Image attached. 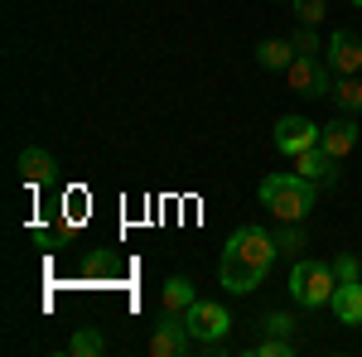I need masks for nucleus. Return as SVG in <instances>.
<instances>
[{"label":"nucleus","mask_w":362,"mask_h":357,"mask_svg":"<svg viewBox=\"0 0 362 357\" xmlns=\"http://www.w3.org/2000/svg\"><path fill=\"white\" fill-rule=\"evenodd\" d=\"M295 353V338H276V333H261L247 348V357H290Z\"/></svg>","instance_id":"6ab92c4d"},{"label":"nucleus","mask_w":362,"mask_h":357,"mask_svg":"<svg viewBox=\"0 0 362 357\" xmlns=\"http://www.w3.org/2000/svg\"><path fill=\"white\" fill-rule=\"evenodd\" d=\"M329 309L338 314V324H348V329H362V280H338L334 300Z\"/></svg>","instance_id":"f8f14e48"},{"label":"nucleus","mask_w":362,"mask_h":357,"mask_svg":"<svg viewBox=\"0 0 362 357\" xmlns=\"http://www.w3.org/2000/svg\"><path fill=\"white\" fill-rule=\"evenodd\" d=\"M358 271H362L358 256H353V251H338V261H334V275H338V280H358Z\"/></svg>","instance_id":"4be33fe9"},{"label":"nucleus","mask_w":362,"mask_h":357,"mask_svg":"<svg viewBox=\"0 0 362 357\" xmlns=\"http://www.w3.org/2000/svg\"><path fill=\"white\" fill-rule=\"evenodd\" d=\"M271 237H276V251L285 256V261H300V256H305V247H309V242H305V227H300V222H280Z\"/></svg>","instance_id":"2eb2a0df"},{"label":"nucleus","mask_w":362,"mask_h":357,"mask_svg":"<svg viewBox=\"0 0 362 357\" xmlns=\"http://www.w3.org/2000/svg\"><path fill=\"white\" fill-rule=\"evenodd\" d=\"M290 5H295V20L300 25H319L329 15V0H290Z\"/></svg>","instance_id":"412c9836"},{"label":"nucleus","mask_w":362,"mask_h":357,"mask_svg":"<svg viewBox=\"0 0 362 357\" xmlns=\"http://www.w3.org/2000/svg\"><path fill=\"white\" fill-rule=\"evenodd\" d=\"M353 5H358V10H362V0H353Z\"/></svg>","instance_id":"5701e85b"},{"label":"nucleus","mask_w":362,"mask_h":357,"mask_svg":"<svg viewBox=\"0 0 362 357\" xmlns=\"http://www.w3.org/2000/svg\"><path fill=\"white\" fill-rule=\"evenodd\" d=\"M261 333H276V338H295V343H300V319H295L290 309H276V314L261 319Z\"/></svg>","instance_id":"a211bd4d"},{"label":"nucleus","mask_w":362,"mask_h":357,"mask_svg":"<svg viewBox=\"0 0 362 357\" xmlns=\"http://www.w3.org/2000/svg\"><path fill=\"white\" fill-rule=\"evenodd\" d=\"M338 165H343V160H334L324 145H309V150L295 155V174H305L314 184H338Z\"/></svg>","instance_id":"9d476101"},{"label":"nucleus","mask_w":362,"mask_h":357,"mask_svg":"<svg viewBox=\"0 0 362 357\" xmlns=\"http://www.w3.org/2000/svg\"><path fill=\"white\" fill-rule=\"evenodd\" d=\"M194 348H198V338L189 333V319L165 309L155 319V329H150V357H184V353H194Z\"/></svg>","instance_id":"423d86ee"},{"label":"nucleus","mask_w":362,"mask_h":357,"mask_svg":"<svg viewBox=\"0 0 362 357\" xmlns=\"http://www.w3.org/2000/svg\"><path fill=\"white\" fill-rule=\"evenodd\" d=\"M295 58H300V54H295V44H290V39H266V44L256 49V63H261L266 73H285Z\"/></svg>","instance_id":"4468645a"},{"label":"nucleus","mask_w":362,"mask_h":357,"mask_svg":"<svg viewBox=\"0 0 362 357\" xmlns=\"http://www.w3.org/2000/svg\"><path fill=\"white\" fill-rule=\"evenodd\" d=\"M358 136H362L358 116H348V111H343V116H334V121H329V126L319 131V145H324V150H329L334 160H348V155L358 150Z\"/></svg>","instance_id":"1a4fd4ad"},{"label":"nucleus","mask_w":362,"mask_h":357,"mask_svg":"<svg viewBox=\"0 0 362 357\" xmlns=\"http://www.w3.org/2000/svg\"><path fill=\"white\" fill-rule=\"evenodd\" d=\"M334 290H338L334 261H314V256L290 261V300L300 304V309H329Z\"/></svg>","instance_id":"7ed1b4c3"},{"label":"nucleus","mask_w":362,"mask_h":357,"mask_svg":"<svg viewBox=\"0 0 362 357\" xmlns=\"http://www.w3.org/2000/svg\"><path fill=\"white\" fill-rule=\"evenodd\" d=\"M54 174H58V160L44 150V145H25V150H20V179H25L29 189L49 184Z\"/></svg>","instance_id":"9b49d317"},{"label":"nucleus","mask_w":362,"mask_h":357,"mask_svg":"<svg viewBox=\"0 0 362 357\" xmlns=\"http://www.w3.org/2000/svg\"><path fill=\"white\" fill-rule=\"evenodd\" d=\"M102 353H107V338L97 329H78L68 338V357H102Z\"/></svg>","instance_id":"f3484780"},{"label":"nucleus","mask_w":362,"mask_h":357,"mask_svg":"<svg viewBox=\"0 0 362 357\" xmlns=\"http://www.w3.org/2000/svg\"><path fill=\"white\" fill-rule=\"evenodd\" d=\"M285 83H290V92H300V97H309V102H319V97H334L338 73L329 68V58L300 54L290 68H285Z\"/></svg>","instance_id":"20e7f679"},{"label":"nucleus","mask_w":362,"mask_h":357,"mask_svg":"<svg viewBox=\"0 0 362 357\" xmlns=\"http://www.w3.org/2000/svg\"><path fill=\"white\" fill-rule=\"evenodd\" d=\"M184 319H189V333L198 338V348H223L227 333H232V314L218 300H198Z\"/></svg>","instance_id":"39448f33"},{"label":"nucleus","mask_w":362,"mask_h":357,"mask_svg":"<svg viewBox=\"0 0 362 357\" xmlns=\"http://www.w3.org/2000/svg\"><path fill=\"white\" fill-rule=\"evenodd\" d=\"M319 131H324V126H314L309 116H280V121H276V150L295 160L300 150L319 145Z\"/></svg>","instance_id":"0eeeda50"},{"label":"nucleus","mask_w":362,"mask_h":357,"mask_svg":"<svg viewBox=\"0 0 362 357\" xmlns=\"http://www.w3.org/2000/svg\"><path fill=\"white\" fill-rule=\"evenodd\" d=\"M194 304H198L194 280H189V275H169L165 290H160V309H169V314H189Z\"/></svg>","instance_id":"ddd939ff"},{"label":"nucleus","mask_w":362,"mask_h":357,"mask_svg":"<svg viewBox=\"0 0 362 357\" xmlns=\"http://www.w3.org/2000/svg\"><path fill=\"white\" fill-rule=\"evenodd\" d=\"M324 58H329V68H334L338 78H358L362 73V39L353 29H338L334 39L324 44Z\"/></svg>","instance_id":"6e6552de"},{"label":"nucleus","mask_w":362,"mask_h":357,"mask_svg":"<svg viewBox=\"0 0 362 357\" xmlns=\"http://www.w3.org/2000/svg\"><path fill=\"white\" fill-rule=\"evenodd\" d=\"M276 261H280V251H276V237H271V232H261V227H237V232L227 237V247H223L218 280H223L227 295H251V290L271 275Z\"/></svg>","instance_id":"f257e3e1"},{"label":"nucleus","mask_w":362,"mask_h":357,"mask_svg":"<svg viewBox=\"0 0 362 357\" xmlns=\"http://www.w3.org/2000/svg\"><path fill=\"white\" fill-rule=\"evenodd\" d=\"M290 44H295V54H309V58H319V54H324V44H319L314 25H300L295 34H290Z\"/></svg>","instance_id":"aec40b11"},{"label":"nucleus","mask_w":362,"mask_h":357,"mask_svg":"<svg viewBox=\"0 0 362 357\" xmlns=\"http://www.w3.org/2000/svg\"><path fill=\"white\" fill-rule=\"evenodd\" d=\"M334 107L348 116H362V83L358 78H338L334 83Z\"/></svg>","instance_id":"dca6fc26"},{"label":"nucleus","mask_w":362,"mask_h":357,"mask_svg":"<svg viewBox=\"0 0 362 357\" xmlns=\"http://www.w3.org/2000/svg\"><path fill=\"white\" fill-rule=\"evenodd\" d=\"M261 203L276 222H305L314 213V179L305 174H266L261 179Z\"/></svg>","instance_id":"f03ea898"}]
</instances>
